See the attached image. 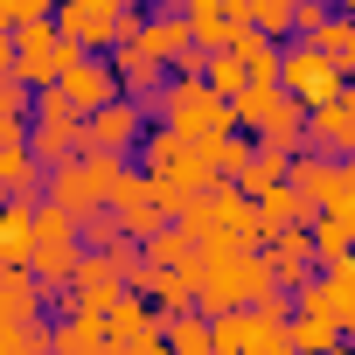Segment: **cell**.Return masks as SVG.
Instances as JSON below:
<instances>
[{
	"instance_id": "4dcf8cb0",
	"label": "cell",
	"mask_w": 355,
	"mask_h": 355,
	"mask_svg": "<svg viewBox=\"0 0 355 355\" xmlns=\"http://www.w3.org/2000/svg\"><path fill=\"white\" fill-rule=\"evenodd\" d=\"M8 70H15V35L0 28V77H8Z\"/></svg>"
},
{
	"instance_id": "8fae6325",
	"label": "cell",
	"mask_w": 355,
	"mask_h": 355,
	"mask_svg": "<svg viewBox=\"0 0 355 355\" xmlns=\"http://www.w3.org/2000/svg\"><path fill=\"white\" fill-rule=\"evenodd\" d=\"M105 209H112V223H119L132 244H139L146 230H160V223H167V202H160V189L146 182V174H132V167L119 174V189H112V202H105Z\"/></svg>"
},
{
	"instance_id": "d6a6232c",
	"label": "cell",
	"mask_w": 355,
	"mask_h": 355,
	"mask_svg": "<svg viewBox=\"0 0 355 355\" xmlns=\"http://www.w3.org/2000/svg\"><path fill=\"white\" fill-rule=\"evenodd\" d=\"M0 28H8V15H0Z\"/></svg>"
},
{
	"instance_id": "e0dca14e",
	"label": "cell",
	"mask_w": 355,
	"mask_h": 355,
	"mask_svg": "<svg viewBox=\"0 0 355 355\" xmlns=\"http://www.w3.org/2000/svg\"><path fill=\"white\" fill-rule=\"evenodd\" d=\"M251 216H258V230H279V223H306V216H313V202H306L293 182H272V189H258V196H251Z\"/></svg>"
},
{
	"instance_id": "52a82bcc",
	"label": "cell",
	"mask_w": 355,
	"mask_h": 355,
	"mask_svg": "<svg viewBox=\"0 0 355 355\" xmlns=\"http://www.w3.org/2000/svg\"><path fill=\"white\" fill-rule=\"evenodd\" d=\"M139 132H146V98H105L98 112H84L77 119V153H125L132 160V146H139Z\"/></svg>"
},
{
	"instance_id": "30bf717a",
	"label": "cell",
	"mask_w": 355,
	"mask_h": 355,
	"mask_svg": "<svg viewBox=\"0 0 355 355\" xmlns=\"http://www.w3.org/2000/svg\"><path fill=\"white\" fill-rule=\"evenodd\" d=\"M300 146H313V153H355V98L334 91V98L306 105L300 112Z\"/></svg>"
},
{
	"instance_id": "cb8c5ba5",
	"label": "cell",
	"mask_w": 355,
	"mask_h": 355,
	"mask_svg": "<svg viewBox=\"0 0 355 355\" xmlns=\"http://www.w3.org/2000/svg\"><path fill=\"white\" fill-rule=\"evenodd\" d=\"M21 139H28V160L35 167H56L63 153H77V125H28Z\"/></svg>"
},
{
	"instance_id": "44dd1931",
	"label": "cell",
	"mask_w": 355,
	"mask_h": 355,
	"mask_svg": "<svg viewBox=\"0 0 355 355\" xmlns=\"http://www.w3.org/2000/svg\"><path fill=\"white\" fill-rule=\"evenodd\" d=\"M306 42L327 56V63H341V70H355V21H348V8H327L313 28H306Z\"/></svg>"
},
{
	"instance_id": "603a6c76",
	"label": "cell",
	"mask_w": 355,
	"mask_h": 355,
	"mask_svg": "<svg viewBox=\"0 0 355 355\" xmlns=\"http://www.w3.org/2000/svg\"><path fill=\"white\" fill-rule=\"evenodd\" d=\"M230 56L244 63V84H258V77H279V42H272V35H258V28H237Z\"/></svg>"
},
{
	"instance_id": "5bb4252c",
	"label": "cell",
	"mask_w": 355,
	"mask_h": 355,
	"mask_svg": "<svg viewBox=\"0 0 355 355\" xmlns=\"http://www.w3.org/2000/svg\"><path fill=\"white\" fill-rule=\"evenodd\" d=\"M258 258L272 265V279H279L286 293L320 265V258H313V244H306V223H279V230H265V237H258Z\"/></svg>"
},
{
	"instance_id": "1f68e13d",
	"label": "cell",
	"mask_w": 355,
	"mask_h": 355,
	"mask_svg": "<svg viewBox=\"0 0 355 355\" xmlns=\"http://www.w3.org/2000/svg\"><path fill=\"white\" fill-rule=\"evenodd\" d=\"M132 8H153V0H132Z\"/></svg>"
},
{
	"instance_id": "484cf974",
	"label": "cell",
	"mask_w": 355,
	"mask_h": 355,
	"mask_svg": "<svg viewBox=\"0 0 355 355\" xmlns=\"http://www.w3.org/2000/svg\"><path fill=\"white\" fill-rule=\"evenodd\" d=\"M28 348H49V334L35 320H8L0 313V355H28Z\"/></svg>"
},
{
	"instance_id": "d6986e66",
	"label": "cell",
	"mask_w": 355,
	"mask_h": 355,
	"mask_svg": "<svg viewBox=\"0 0 355 355\" xmlns=\"http://www.w3.org/2000/svg\"><path fill=\"white\" fill-rule=\"evenodd\" d=\"M49 348H63V355H98V348H105V306H70L63 327L49 334Z\"/></svg>"
},
{
	"instance_id": "8992f818",
	"label": "cell",
	"mask_w": 355,
	"mask_h": 355,
	"mask_svg": "<svg viewBox=\"0 0 355 355\" xmlns=\"http://www.w3.org/2000/svg\"><path fill=\"white\" fill-rule=\"evenodd\" d=\"M286 182H293L313 209H355V167H348V153H313V146H300V153L286 160Z\"/></svg>"
},
{
	"instance_id": "ffe728a7",
	"label": "cell",
	"mask_w": 355,
	"mask_h": 355,
	"mask_svg": "<svg viewBox=\"0 0 355 355\" xmlns=\"http://www.w3.org/2000/svg\"><path fill=\"white\" fill-rule=\"evenodd\" d=\"M160 348H174V355H209V313H202V306H167Z\"/></svg>"
},
{
	"instance_id": "4fadbf2b",
	"label": "cell",
	"mask_w": 355,
	"mask_h": 355,
	"mask_svg": "<svg viewBox=\"0 0 355 355\" xmlns=\"http://www.w3.org/2000/svg\"><path fill=\"white\" fill-rule=\"evenodd\" d=\"M105 63H112V77H119V91H125V98H153V91L167 84V63H160L139 35H119V42L105 49Z\"/></svg>"
},
{
	"instance_id": "9c48e42d",
	"label": "cell",
	"mask_w": 355,
	"mask_h": 355,
	"mask_svg": "<svg viewBox=\"0 0 355 355\" xmlns=\"http://www.w3.org/2000/svg\"><path fill=\"white\" fill-rule=\"evenodd\" d=\"M293 293H300V313H320V320H334L341 334H355V258H334L327 279L306 272Z\"/></svg>"
},
{
	"instance_id": "277c9868",
	"label": "cell",
	"mask_w": 355,
	"mask_h": 355,
	"mask_svg": "<svg viewBox=\"0 0 355 355\" xmlns=\"http://www.w3.org/2000/svg\"><path fill=\"white\" fill-rule=\"evenodd\" d=\"M49 21H56V35H70L77 49H112L119 35L139 28V8H132V0H56Z\"/></svg>"
},
{
	"instance_id": "7c38bea8",
	"label": "cell",
	"mask_w": 355,
	"mask_h": 355,
	"mask_svg": "<svg viewBox=\"0 0 355 355\" xmlns=\"http://www.w3.org/2000/svg\"><path fill=\"white\" fill-rule=\"evenodd\" d=\"M56 91H63V98H70V112L84 119V112H98L105 98H119V77H112L105 49H77V63L56 77Z\"/></svg>"
},
{
	"instance_id": "6da1fadb",
	"label": "cell",
	"mask_w": 355,
	"mask_h": 355,
	"mask_svg": "<svg viewBox=\"0 0 355 355\" xmlns=\"http://www.w3.org/2000/svg\"><path fill=\"white\" fill-rule=\"evenodd\" d=\"M139 174L160 189V202H167V216H174V202H189L196 189H209L216 182V160H209V146L202 139H189V132H174V125H160V132H139Z\"/></svg>"
},
{
	"instance_id": "2e32d148",
	"label": "cell",
	"mask_w": 355,
	"mask_h": 355,
	"mask_svg": "<svg viewBox=\"0 0 355 355\" xmlns=\"http://www.w3.org/2000/svg\"><path fill=\"white\" fill-rule=\"evenodd\" d=\"M42 306H49V286L28 265H0V313L8 320H35Z\"/></svg>"
},
{
	"instance_id": "5b68a950",
	"label": "cell",
	"mask_w": 355,
	"mask_h": 355,
	"mask_svg": "<svg viewBox=\"0 0 355 355\" xmlns=\"http://www.w3.org/2000/svg\"><path fill=\"white\" fill-rule=\"evenodd\" d=\"M8 35H15V77H21L28 91L56 84V77L77 63V42H70V35H56V21H49V15H42V21H15Z\"/></svg>"
},
{
	"instance_id": "7402d4cb",
	"label": "cell",
	"mask_w": 355,
	"mask_h": 355,
	"mask_svg": "<svg viewBox=\"0 0 355 355\" xmlns=\"http://www.w3.org/2000/svg\"><path fill=\"white\" fill-rule=\"evenodd\" d=\"M286 160H293V153H279V146H258V139H251V153H244V167L230 174V182H237L244 196H258V189L286 182Z\"/></svg>"
},
{
	"instance_id": "9a60e30c",
	"label": "cell",
	"mask_w": 355,
	"mask_h": 355,
	"mask_svg": "<svg viewBox=\"0 0 355 355\" xmlns=\"http://www.w3.org/2000/svg\"><path fill=\"white\" fill-rule=\"evenodd\" d=\"M105 348H132V355L160 348V320H153V313L132 300V286L105 300Z\"/></svg>"
},
{
	"instance_id": "d4e9b609",
	"label": "cell",
	"mask_w": 355,
	"mask_h": 355,
	"mask_svg": "<svg viewBox=\"0 0 355 355\" xmlns=\"http://www.w3.org/2000/svg\"><path fill=\"white\" fill-rule=\"evenodd\" d=\"M286 348L327 355V348H341V327H334V320H320V313H300V320H286Z\"/></svg>"
},
{
	"instance_id": "7a4b0ae2",
	"label": "cell",
	"mask_w": 355,
	"mask_h": 355,
	"mask_svg": "<svg viewBox=\"0 0 355 355\" xmlns=\"http://www.w3.org/2000/svg\"><path fill=\"white\" fill-rule=\"evenodd\" d=\"M174 132H189V139H202V146H216L223 132H237V112H230V98L202 77V70H189V77H167L153 98H146Z\"/></svg>"
},
{
	"instance_id": "ba28073f",
	"label": "cell",
	"mask_w": 355,
	"mask_h": 355,
	"mask_svg": "<svg viewBox=\"0 0 355 355\" xmlns=\"http://www.w3.org/2000/svg\"><path fill=\"white\" fill-rule=\"evenodd\" d=\"M279 84H286L300 105H320V98L348 91V70H341V63H327L306 35H286V42H279Z\"/></svg>"
},
{
	"instance_id": "f1b7e54d",
	"label": "cell",
	"mask_w": 355,
	"mask_h": 355,
	"mask_svg": "<svg viewBox=\"0 0 355 355\" xmlns=\"http://www.w3.org/2000/svg\"><path fill=\"white\" fill-rule=\"evenodd\" d=\"M49 8H56V0H0V15H8V28H15V21H42Z\"/></svg>"
},
{
	"instance_id": "4316f807",
	"label": "cell",
	"mask_w": 355,
	"mask_h": 355,
	"mask_svg": "<svg viewBox=\"0 0 355 355\" xmlns=\"http://www.w3.org/2000/svg\"><path fill=\"white\" fill-rule=\"evenodd\" d=\"M28 98H35V91H28L15 70L0 77V125H28Z\"/></svg>"
},
{
	"instance_id": "ac0fdd59",
	"label": "cell",
	"mask_w": 355,
	"mask_h": 355,
	"mask_svg": "<svg viewBox=\"0 0 355 355\" xmlns=\"http://www.w3.org/2000/svg\"><path fill=\"white\" fill-rule=\"evenodd\" d=\"M348 237H355V209H313V216H306V244H313L320 265L348 258Z\"/></svg>"
},
{
	"instance_id": "83f0119b",
	"label": "cell",
	"mask_w": 355,
	"mask_h": 355,
	"mask_svg": "<svg viewBox=\"0 0 355 355\" xmlns=\"http://www.w3.org/2000/svg\"><path fill=\"white\" fill-rule=\"evenodd\" d=\"M202 77H209V84H216V91H223V98H230V91H237V84H244V63H237V56H230V49H209V56H202Z\"/></svg>"
},
{
	"instance_id": "f546056e",
	"label": "cell",
	"mask_w": 355,
	"mask_h": 355,
	"mask_svg": "<svg viewBox=\"0 0 355 355\" xmlns=\"http://www.w3.org/2000/svg\"><path fill=\"white\" fill-rule=\"evenodd\" d=\"M230 0H182V21H209V15H223Z\"/></svg>"
},
{
	"instance_id": "3957f363",
	"label": "cell",
	"mask_w": 355,
	"mask_h": 355,
	"mask_svg": "<svg viewBox=\"0 0 355 355\" xmlns=\"http://www.w3.org/2000/svg\"><path fill=\"white\" fill-rule=\"evenodd\" d=\"M125 167H132L125 153H63L56 167H42V202H56V209H70L84 223L91 209L112 202V189H119Z\"/></svg>"
}]
</instances>
